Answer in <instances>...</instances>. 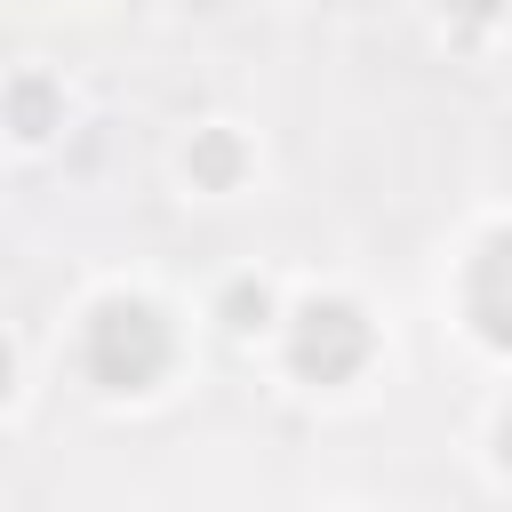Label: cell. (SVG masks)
<instances>
[{
	"label": "cell",
	"instance_id": "1",
	"mask_svg": "<svg viewBox=\"0 0 512 512\" xmlns=\"http://www.w3.org/2000/svg\"><path fill=\"white\" fill-rule=\"evenodd\" d=\"M160 368H168V328L144 304H104L88 328V376L112 392H144Z\"/></svg>",
	"mask_w": 512,
	"mask_h": 512
},
{
	"label": "cell",
	"instance_id": "2",
	"mask_svg": "<svg viewBox=\"0 0 512 512\" xmlns=\"http://www.w3.org/2000/svg\"><path fill=\"white\" fill-rule=\"evenodd\" d=\"M368 352V328L344 312V304H312L304 312V336H296V360L312 368V376H344L352 360Z\"/></svg>",
	"mask_w": 512,
	"mask_h": 512
},
{
	"label": "cell",
	"instance_id": "4",
	"mask_svg": "<svg viewBox=\"0 0 512 512\" xmlns=\"http://www.w3.org/2000/svg\"><path fill=\"white\" fill-rule=\"evenodd\" d=\"M456 8H472V16H488V8H496V0H456Z\"/></svg>",
	"mask_w": 512,
	"mask_h": 512
},
{
	"label": "cell",
	"instance_id": "3",
	"mask_svg": "<svg viewBox=\"0 0 512 512\" xmlns=\"http://www.w3.org/2000/svg\"><path fill=\"white\" fill-rule=\"evenodd\" d=\"M472 312L496 344H512V240H496L480 256V280H472Z\"/></svg>",
	"mask_w": 512,
	"mask_h": 512
}]
</instances>
